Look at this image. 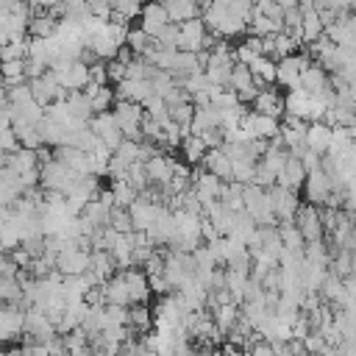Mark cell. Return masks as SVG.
Segmentation results:
<instances>
[{
    "instance_id": "6da1fadb",
    "label": "cell",
    "mask_w": 356,
    "mask_h": 356,
    "mask_svg": "<svg viewBox=\"0 0 356 356\" xmlns=\"http://www.w3.org/2000/svg\"><path fill=\"white\" fill-rule=\"evenodd\" d=\"M25 317H28V306L25 303H3L0 306V342L8 345L14 339H22Z\"/></svg>"
},
{
    "instance_id": "7a4b0ae2",
    "label": "cell",
    "mask_w": 356,
    "mask_h": 356,
    "mask_svg": "<svg viewBox=\"0 0 356 356\" xmlns=\"http://www.w3.org/2000/svg\"><path fill=\"white\" fill-rule=\"evenodd\" d=\"M56 267H58L64 275H81V273H86V270L92 267V250L81 248L78 239H70V245L58 253Z\"/></svg>"
},
{
    "instance_id": "3957f363",
    "label": "cell",
    "mask_w": 356,
    "mask_h": 356,
    "mask_svg": "<svg viewBox=\"0 0 356 356\" xmlns=\"http://www.w3.org/2000/svg\"><path fill=\"white\" fill-rule=\"evenodd\" d=\"M89 125H92V131H95L111 150H117V147L122 145V139H125V134H122V128H120V122H117L114 108H108V111H95V117L89 120Z\"/></svg>"
},
{
    "instance_id": "277c9868",
    "label": "cell",
    "mask_w": 356,
    "mask_h": 356,
    "mask_svg": "<svg viewBox=\"0 0 356 356\" xmlns=\"http://www.w3.org/2000/svg\"><path fill=\"white\" fill-rule=\"evenodd\" d=\"M270 197H273V209H275L278 220H295V214H298V209H300L298 189L284 186V184H273V186H270Z\"/></svg>"
},
{
    "instance_id": "5b68a950",
    "label": "cell",
    "mask_w": 356,
    "mask_h": 356,
    "mask_svg": "<svg viewBox=\"0 0 356 356\" xmlns=\"http://www.w3.org/2000/svg\"><path fill=\"white\" fill-rule=\"evenodd\" d=\"M295 222H298V228L303 231L306 242L325 236V228H323V217H320V206H317V203H309V200L300 203V209H298V214H295Z\"/></svg>"
},
{
    "instance_id": "8992f818",
    "label": "cell",
    "mask_w": 356,
    "mask_h": 356,
    "mask_svg": "<svg viewBox=\"0 0 356 356\" xmlns=\"http://www.w3.org/2000/svg\"><path fill=\"white\" fill-rule=\"evenodd\" d=\"M206 33H209V25H206L203 14H200V17H192V19H184V22H181L178 50H192V53L203 50V39H206Z\"/></svg>"
},
{
    "instance_id": "52a82bcc",
    "label": "cell",
    "mask_w": 356,
    "mask_h": 356,
    "mask_svg": "<svg viewBox=\"0 0 356 356\" xmlns=\"http://www.w3.org/2000/svg\"><path fill=\"white\" fill-rule=\"evenodd\" d=\"M303 189H306V200H309V203L323 206V203H325V197H328V195H331V189H334V178H331L323 167H317V170H312V172H309V178H306Z\"/></svg>"
},
{
    "instance_id": "ba28073f",
    "label": "cell",
    "mask_w": 356,
    "mask_h": 356,
    "mask_svg": "<svg viewBox=\"0 0 356 356\" xmlns=\"http://www.w3.org/2000/svg\"><path fill=\"white\" fill-rule=\"evenodd\" d=\"M167 22H172V19H170V11H167V6H164L161 0H147V3L142 6L139 25H142L150 36H156Z\"/></svg>"
},
{
    "instance_id": "9c48e42d",
    "label": "cell",
    "mask_w": 356,
    "mask_h": 356,
    "mask_svg": "<svg viewBox=\"0 0 356 356\" xmlns=\"http://www.w3.org/2000/svg\"><path fill=\"white\" fill-rule=\"evenodd\" d=\"M122 273H125V281H128V289H131V303H147L153 289H150V275L145 273V267L134 264V267H125Z\"/></svg>"
},
{
    "instance_id": "30bf717a",
    "label": "cell",
    "mask_w": 356,
    "mask_h": 356,
    "mask_svg": "<svg viewBox=\"0 0 356 356\" xmlns=\"http://www.w3.org/2000/svg\"><path fill=\"white\" fill-rule=\"evenodd\" d=\"M253 111H264V114H273V117H284L286 114V95H281L278 89H273V86H264L259 95H256V100H253V106H250Z\"/></svg>"
},
{
    "instance_id": "8fae6325",
    "label": "cell",
    "mask_w": 356,
    "mask_h": 356,
    "mask_svg": "<svg viewBox=\"0 0 356 356\" xmlns=\"http://www.w3.org/2000/svg\"><path fill=\"white\" fill-rule=\"evenodd\" d=\"M200 164H203L206 170H211L214 175H220L222 181H234V159H231L222 147H209Z\"/></svg>"
},
{
    "instance_id": "7c38bea8",
    "label": "cell",
    "mask_w": 356,
    "mask_h": 356,
    "mask_svg": "<svg viewBox=\"0 0 356 356\" xmlns=\"http://www.w3.org/2000/svg\"><path fill=\"white\" fill-rule=\"evenodd\" d=\"M56 72V70H53ZM58 75V83L64 86V89H86V83L92 81V75H89V64L86 61H72L67 70H61V72H56Z\"/></svg>"
},
{
    "instance_id": "4fadbf2b",
    "label": "cell",
    "mask_w": 356,
    "mask_h": 356,
    "mask_svg": "<svg viewBox=\"0 0 356 356\" xmlns=\"http://www.w3.org/2000/svg\"><path fill=\"white\" fill-rule=\"evenodd\" d=\"M328 83H331V72H328L320 61H312V64L300 72V86H303L309 95H320Z\"/></svg>"
},
{
    "instance_id": "5bb4252c",
    "label": "cell",
    "mask_w": 356,
    "mask_h": 356,
    "mask_svg": "<svg viewBox=\"0 0 356 356\" xmlns=\"http://www.w3.org/2000/svg\"><path fill=\"white\" fill-rule=\"evenodd\" d=\"M103 295H106V303L131 306V289H128V281H125V273L122 270H117L111 278L103 281Z\"/></svg>"
},
{
    "instance_id": "9a60e30c",
    "label": "cell",
    "mask_w": 356,
    "mask_h": 356,
    "mask_svg": "<svg viewBox=\"0 0 356 356\" xmlns=\"http://www.w3.org/2000/svg\"><path fill=\"white\" fill-rule=\"evenodd\" d=\"M306 178H309V170H306V164L298 156H289L286 164H284V170L278 172V184L292 186V189H303Z\"/></svg>"
},
{
    "instance_id": "2e32d148",
    "label": "cell",
    "mask_w": 356,
    "mask_h": 356,
    "mask_svg": "<svg viewBox=\"0 0 356 356\" xmlns=\"http://www.w3.org/2000/svg\"><path fill=\"white\" fill-rule=\"evenodd\" d=\"M206 128H222V108L209 103V106H197L195 117H192V134H200Z\"/></svg>"
},
{
    "instance_id": "e0dca14e",
    "label": "cell",
    "mask_w": 356,
    "mask_h": 356,
    "mask_svg": "<svg viewBox=\"0 0 356 356\" xmlns=\"http://www.w3.org/2000/svg\"><path fill=\"white\" fill-rule=\"evenodd\" d=\"M3 164L14 167L17 172L36 170V167H39V150H33V147H19V150H14V153H3Z\"/></svg>"
},
{
    "instance_id": "ac0fdd59",
    "label": "cell",
    "mask_w": 356,
    "mask_h": 356,
    "mask_svg": "<svg viewBox=\"0 0 356 356\" xmlns=\"http://www.w3.org/2000/svg\"><path fill=\"white\" fill-rule=\"evenodd\" d=\"M331 125L325 120H317V122H309V131H306V145L314 147L317 153H325L331 147Z\"/></svg>"
},
{
    "instance_id": "d6986e66",
    "label": "cell",
    "mask_w": 356,
    "mask_h": 356,
    "mask_svg": "<svg viewBox=\"0 0 356 356\" xmlns=\"http://www.w3.org/2000/svg\"><path fill=\"white\" fill-rule=\"evenodd\" d=\"M153 323H156L153 309H147L145 303H131V306H128V325H131L139 337H142V334H147Z\"/></svg>"
},
{
    "instance_id": "ffe728a7",
    "label": "cell",
    "mask_w": 356,
    "mask_h": 356,
    "mask_svg": "<svg viewBox=\"0 0 356 356\" xmlns=\"http://www.w3.org/2000/svg\"><path fill=\"white\" fill-rule=\"evenodd\" d=\"M206 150H209V145L203 142V136H200V134H186V136H184V142H181V156H184V161H189L192 167L203 161Z\"/></svg>"
},
{
    "instance_id": "44dd1931",
    "label": "cell",
    "mask_w": 356,
    "mask_h": 356,
    "mask_svg": "<svg viewBox=\"0 0 356 356\" xmlns=\"http://www.w3.org/2000/svg\"><path fill=\"white\" fill-rule=\"evenodd\" d=\"M170 11V19L172 22H184V19H192V17H200L203 8L195 3V0H161Z\"/></svg>"
},
{
    "instance_id": "7402d4cb",
    "label": "cell",
    "mask_w": 356,
    "mask_h": 356,
    "mask_svg": "<svg viewBox=\"0 0 356 356\" xmlns=\"http://www.w3.org/2000/svg\"><path fill=\"white\" fill-rule=\"evenodd\" d=\"M211 317H214V323L228 334V331L239 323V317H242V306H239V303H222V306H214V309H211Z\"/></svg>"
},
{
    "instance_id": "603a6c76",
    "label": "cell",
    "mask_w": 356,
    "mask_h": 356,
    "mask_svg": "<svg viewBox=\"0 0 356 356\" xmlns=\"http://www.w3.org/2000/svg\"><path fill=\"white\" fill-rule=\"evenodd\" d=\"M300 33H303V44H306V42H314V39H320V36L325 33V22H323V17H320V11H317V8L303 11Z\"/></svg>"
},
{
    "instance_id": "cb8c5ba5",
    "label": "cell",
    "mask_w": 356,
    "mask_h": 356,
    "mask_svg": "<svg viewBox=\"0 0 356 356\" xmlns=\"http://www.w3.org/2000/svg\"><path fill=\"white\" fill-rule=\"evenodd\" d=\"M95 53H97V58H103V61H111V58H117V50H120V44L106 33V28L100 31V33H95V36H89V42H86Z\"/></svg>"
},
{
    "instance_id": "d4e9b609",
    "label": "cell",
    "mask_w": 356,
    "mask_h": 356,
    "mask_svg": "<svg viewBox=\"0 0 356 356\" xmlns=\"http://www.w3.org/2000/svg\"><path fill=\"white\" fill-rule=\"evenodd\" d=\"M111 192H114L117 206H122V209H131V203L139 197V189H136L128 178H114V181H111Z\"/></svg>"
},
{
    "instance_id": "484cf974",
    "label": "cell",
    "mask_w": 356,
    "mask_h": 356,
    "mask_svg": "<svg viewBox=\"0 0 356 356\" xmlns=\"http://www.w3.org/2000/svg\"><path fill=\"white\" fill-rule=\"evenodd\" d=\"M28 75H25V58H11V61H3V86H17V83H25Z\"/></svg>"
},
{
    "instance_id": "4316f807",
    "label": "cell",
    "mask_w": 356,
    "mask_h": 356,
    "mask_svg": "<svg viewBox=\"0 0 356 356\" xmlns=\"http://www.w3.org/2000/svg\"><path fill=\"white\" fill-rule=\"evenodd\" d=\"M56 28H58V19L53 14H36L28 25V33L31 36H53Z\"/></svg>"
},
{
    "instance_id": "83f0119b",
    "label": "cell",
    "mask_w": 356,
    "mask_h": 356,
    "mask_svg": "<svg viewBox=\"0 0 356 356\" xmlns=\"http://www.w3.org/2000/svg\"><path fill=\"white\" fill-rule=\"evenodd\" d=\"M253 83H256L253 70H250L248 64L236 61V64H234V70H231V81H228V86H231V89H236V92H242V89H248V86H253Z\"/></svg>"
},
{
    "instance_id": "f1b7e54d",
    "label": "cell",
    "mask_w": 356,
    "mask_h": 356,
    "mask_svg": "<svg viewBox=\"0 0 356 356\" xmlns=\"http://www.w3.org/2000/svg\"><path fill=\"white\" fill-rule=\"evenodd\" d=\"M256 159L250 156H242V159H234V181H242V184H250L253 175H256Z\"/></svg>"
},
{
    "instance_id": "f546056e",
    "label": "cell",
    "mask_w": 356,
    "mask_h": 356,
    "mask_svg": "<svg viewBox=\"0 0 356 356\" xmlns=\"http://www.w3.org/2000/svg\"><path fill=\"white\" fill-rule=\"evenodd\" d=\"M178 39H181V22H167L156 33V44L159 47H178Z\"/></svg>"
},
{
    "instance_id": "4dcf8cb0",
    "label": "cell",
    "mask_w": 356,
    "mask_h": 356,
    "mask_svg": "<svg viewBox=\"0 0 356 356\" xmlns=\"http://www.w3.org/2000/svg\"><path fill=\"white\" fill-rule=\"evenodd\" d=\"M108 225H114L117 231H122V234H131L134 231V217H131V209H122V206H114V211H111V222Z\"/></svg>"
},
{
    "instance_id": "1f68e13d",
    "label": "cell",
    "mask_w": 356,
    "mask_h": 356,
    "mask_svg": "<svg viewBox=\"0 0 356 356\" xmlns=\"http://www.w3.org/2000/svg\"><path fill=\"white\" fill-rule=\"evenodd\" d=\"M195 103L192 100H184V103H178V106H170V117L175 120V122H181V125H192V117H195Z\"/></svg>"
},
{
    "instance_id": "d6a6232c",
    "label": "cell",
    "mask_w": 356,
    "mask_h": 356,
    "mask_svg": "<svg viewBox=\"0 0 356 356\" xmlns=\"http://www.w3.org/2000/svg\"><path fill=\"white\" fill-rule=\"evenodd\" d=\"M0 147H3V153H14V150L22 147L14 125H3V131H0Z\"/></svg>"
},
{
    "instance_id": "836d02e7",
    "label": "cell",
    "mask_w": 356,
    "mask_h": 356,
    "mask_svg": "<svg viewBox=\"0 0 356 356\" xmlns=\"http://www.w3.org/2000/svg\"><path fill=\"white\" fill-rule=\"evenodd\" d=\"M150 289H153L156 298H164V295L175 292V286L170 284V278H167L164 273H161V275H150Z\"/></svg>"
},
{
    "instance_id": "e575fe53",
    "label": "cell",
    "mask_w": 356,
    "mask_h": 356,
    "mask_svg": "<svg viewBox=\"0 0 356 356\" xmlns=\"http://www.w3.org/2000/svg\"><path fill=\"white\" fill-rule=\"evenodd\" d=\"M298 159L306 164V170H309V172H312V170H317V167L323 164V153H317V150H314V147H309V145H306V150H303Z\"/></svg>"
},
{
    "instance_id": "d590c367",
    "label": "cell",
    "mask_w": 356,
    "mask_h": 356,
    "mask_svg": "<svg viewBox=\"0 0 356 356\" xmlns=\"http://www.w3.org/2000/svg\"><path fill=\"white\" fill-rule=\"evenodd\" d=\"M234 53H236V61H242V64H250L256 56H261V53H256L245 39H242L239 44H234Z\"/></svg>"
},
{
    "instance_id": "8d00e7d4",
    "label": "cell",
    "mask_w": 356,
    "mask_h": 356,
    "mask_svg": "<svg viewBox=\"0 0 356 356\" xmlns=\"http://www.w3.org/2000/svg\"><path fill=\"white\" fill-rule=\"evenodd\" d=\"M44 72H47V64H44V61H39V58H25V75H28V81L42 78Z\"/></svg>"
},
{
    "instance_id": "74e56055",
    "label": "cell",
    "mask_w": 356,
    "mask_h": 356,
    "mask_svg": "<svg viewBox=\"0 0 356 356\" xmlns=\"http://www.w3.org/2000/svg\"><path fill=\"white\" fill-rule=\"evenodd\" d=\"M125 70H128V64H125V61L111 58V61H108V81H111V83L125 81Z\"/></svg>"
},
{
    "instance_id": "f35d334b",
    "label": "cell",
    "mask_w": 356,
    "mask_h": 356,
    "mask_svg": "<svg viewBox=\"0 0 356 356\" xmlns=\"http://www.w3.org/2000/svg\"><path fill=\"white\" fill-rule=\"evenodd\" d=\"M259 92H261V89H259V86L253 83V86H248V89H242V92H239V100H242V103H250V106H253V100H256V95H259Z\"/></svg>"
},
{
    "instance_id": "ab89813d",
    "label": "cell",
    "mask_w": 356,
    "mask_h": 356,
    "mask_svg": "<svg viewBox=\"0 0 356 356\" xmlns=\"http://www.w3.org/2000/svg\"><path fill=\"white\" fill-rule=\"evenodd\" d=\"M298 6H300L303 11H309V8H314V6H317V0H298Z\"/></svg>"
},
{
    "instance_id": "60d3db41",
    "label": "cell",
    "mask_w": 356,
    "mask_h": 356,
    "mask_svg": "<svg viewBox=\"0 0 356 356\" xmlns=\"http://www.w3.org/2000/svg\"><path fill=\"white\" fill-rule=\"evenodd\" d=\"M42 6H47V8H53V6H58V3H64V0H39Z\"/></svg>"
},
{
    "instance_id": "b9f144b4",
    "label": "cell",
    "mask_w": 356,
    "mask_h": 356,
    "mask_svg": "<svg viewBox=\"0 0 356 356\" xmlns=\"http://www.w3.org/2000/svg\"><path fill=\"white\" fill-rule=\"evenodd\" d=\"M275 3H281L284 8H292V6H298V0H275Z\"/></svg>"
},
{
    "instance_id": "7bdbcfd3",
    "label": "cell",
    "mask_w": 356,
    "mask_h": 356,
    "mask_svg": "<svg viewBox=\"0 0 356 356\" xmlns=\"http://www.w3.org/2000/svg\"><path fill=\"white\" fill-rule=\"evenodd\" d=\"M348 22H350V28L356 31V11H350V14H348Z\"/></svg>"
},
{
    "instance_id": "ee69618b",
    "label": "cell",
    "mask_w": 356,
    "mask_h": 356,
    "mask_svg": "<svg viewBox=\"0 0 356 356\" xmlns=\"http://www.w3.org/2000/svg\"><path fill=\"white\" fill-rule=\"evenodd\" d=\"M348 134H350V136H353V139H356V120H353V122H350V125H348Z\"/></svg>"
},
{
    "instance_id": "f6af8a7d",
    "label": "cell",
    "mask_w": 356,
    "mask_h": 356,
    "mask_svg": "<svg viewBox=\"0 0 356 356\" xmlns=\"http://www.w3.org/2000/svg\"><path fill=\"white\" fill-rule=\"evenodd\" d=\"M22 3H33V0H22Z\"/></svg>"
}]
</instances>
